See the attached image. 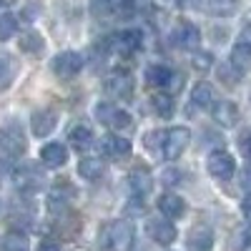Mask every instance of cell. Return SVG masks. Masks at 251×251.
<instances>
[{"instance_id":"cell-16","label":"cell","mask_w":251,"mask_h":251,"mask_svg":"<svg viewBox=\"0 0 251 251\" xmlns=\"http://www.w3.org/2000/svg\"><path fill=\"white\" fill-rule=\"evenodd\" d=\"M40 161H43L46 169H60L68 161V149L63 143H48L40 151Z\"/></svg>"},{"instance_id":"cell-2","label":"cell","mask_w":251,"mask_h":251,"mask_svg":"<svg viewBox=\"0 0 251 251\" xmlns=\"http://www.w3.org/2000/svg\"><path fill=\"white\" fill-rule=\"evenodd\" d=\"M188 141H191V131L186 126H174V128L163 131V141H161V151L166 161H178L181 153L188 149Z\"/></svg>"},{"instance_id":"cell-24","label":"cell","mask_w":251,"mask_h":251,"mask_svg":"<svg viewBox=\"0 0 251 251\" xmlns=\"http://www.w3.org/2000/svg\"><path fill=\"white\" fill-rule=\"evenodd\" d=\"M214 91H211V86L208 83H199V86H194V91H191V103L196 108H201V111H211V106H214Z\"/></svg>"},{"instance_id":"cell-32","label":"cell","mask_w":251,"mask_h":251,"mask_svg":"<svg viewBox=\"0 0 251 251\" xmlns=\"http://www.w3.org/2000/svg\"><path fill=\"white\" fill-rule=\"evenodd\" d=\"M194 66L201 68V71H206L208 66H211V55H208V53H199V55L194 58Z\"/></svg>"},{"instance_id":"cell-38","label":"cell","mask_w":251,"mask_h":251,"mask_svg":"<svg viewBox=\"0 0 251 251\" xmlns=\"http://www.w3.org/2000/svg\"><path fill=\"white\" fill-rule=\"evenodd\" d=\"M174 3H176V0H174Z\"/></svg>"},{"instance_id":"cell-22","label":"cell","mask_w":251,"mask_h":251,"mask_svg":"<svg viewBox=\"0 0 251 251\" xmlns=\"http://www.w3.org/2000/svg\"><path fill=\"white\" fill-rule=\"evenodd\" d=\"M174 80V71L169 66H151L146 71V83L153 88H169Z\"/></svg>"},{"instance_id":"cell-20","label":"cell","mask_w":251,"mask_h":251,"mask_svg":"<svg viewBox=\"0 0 251 251\" xmlns=\"http://www.w3.org/2000/svg\"><path fill=\"white\" fill-rule=\"evenodd\" d=\"M199 8H203L211 15H219V18H228L236 13L239 0H199Z\"/></svg>"},{"instance_id":"cell-14","label":"cell","mask_w":251,"mask_h":251,"mask_svg":"<svg viewBox=\"0 0 251 251\" xmlns=\"http://www.w3.org/2000/svg\"><path fill=\"white\" fill-rule=\"evenodd\" d=\"M15 183L20 188H25V191H35V188H40V183H43V174H40L38 166L25 163L15 171Z\"/></svg>"},{"instance_id":"cell-25","label":"cell","mask_w":251,"mask_h":251,"mask_svg":"<svg viewBox=\"0 0 251 251\" xmlns=\"http://www.w3.org/2000/svg\"><path fill=\"white\" fill-rule=\"evenodd\" d=\"M103 171H106V166H103L100 158H91V156H88V158H80V161H78V174H80V178H86V181L100 178Z\"/></svg>"},{"instance_id":"cell-33","label":"cell","mask_w":251,"mask_h":251,"mask_svg":"<svg viewBox=\"0 0 251 251\" xmlns=\"http://www.w3.org/2000/svg\"><path fill=\"white\" fill-rule=\"evenodd\" d=\"M239 149H241V153L251 161V133H246V136L239 141Z\"/></svg>"},{"instance_id":"cell-7","label":"cell","mask_w":251,"mask_h":251,"mask_svg":"<svg viewBox=\"0 0 251 251\" xmlns=\"http://www.w3.org/2000/svg\"><path fill=\"white\" fill-rule=\"evenodd\" d=\"M171 43L181 50H196L201 46V30L194 23H178L171 33Z\"/></svg>"},{"instance_id":"cell-15","label":"cell","mask_w":251,"mask_h":251,"mask_svg":"<svg viewBox=\"0 0 251 251\" xmlns=\"http://www.w3.org/2000/svg\"><path fill=\"white\" fill-rule=\"evenodd\" d=\"M108 46H113L118 53H136L143 46V35L141 30H123L113 40H108Z\"/></svg>"},{"instance_id":"cell-4","label":"cell","mask_w":251,"mask_h":251,"mask_svg":"<svg viewBox=\"0 0 251 251\" xmlns=\"http://www.w3.org/2000/svg\"><path fill=\"white\" fill-rule=\"evenodd\" d=\"M96 118L100 123H106L111 126V128L116 131H126V128H131V116L126 113L121 106H116V103H98L96 106Z\"/></svg>"},{"instance_id":"cell-11","label":"cell","mask_w":251,"mask_h":251,"mask_svg":"<svg viewBox=\"0 0 251 251\" xmlns=\"http://www.w3.org/2000/svg\"><path fill=\"white\" fill-rule=\"evenodd\" d=\"M128 186L136 196H146L153 188V176L149 166H133L128 174Z\"/></svg>"},{"instance_id":"cell-17","label":"cell","mask_w":251,"mask_h":251,"mask_svg":"<svg viewBox=\"0 0 251 251\" xmlns=\"http://www.w3.org/2000/svg\"><path fill=\"white\" fill-rule=\"evenodd\" d=\"M228 66L236 68L239 73H246V71L251 68V43H249V40H239V43L231 48Z\"/></svg>"},{"instance_id":"cell-3","label":"cell","mask_w":251,"mask_h":251,"mask_svg":"<svg viewBox=\"0 0 251 251\" xmlns=\"http://www.w3.org/2000/svg\"><path fill=\"white\" fill-rule=\"evenodd\" d=\"M0 149H3L8 156H13V158L25 153L28 141H25V133H23V128H20L18 121H8L3 128H0Z\"/></svg>"},{"instance_id":"cell-12","label":"cell","mask_w":251,"mask_h":251,"mask_svg":"<svg viewBox=\"0 0 251 251\" xmlns=\"http://www.w3.org/2000/svg\"><path fill=\"white\" fill-rule=\"evenodd\" d=\"M55 126H58V116H55V111H50V108L35 111V113H33V118H30L33 136H38V138H46L48 133H53Z\"/></svg>"},{"instance_id":"cell-37","label":"cell","mask_w":251,"mask_h":251,"mask_svg":"<svg viewBox=\"0 0 251 251\" xmlns=\"http://www.w3.org/2000/svg\"><path fill=\"white\" fill-rule=\"evenodd\" d=\"M0 208H3V203H0Z\"/></svg>"},{"instance_id":"cell-31","label":"cell","mask_w":251,"mask_h":251,"mask_svg":"<svg viewBox=\"0 0 251 251\" xmlns=\"http://www.w3.org/2000/svg\"><path fill=\"white\" fill-rule=\"evenodd\" d=\"M153 108H156V113H158V116L169 118V116L174 113V100H171V96H166V93L153 96Z\"/></svg>"},{"instance_id":"cell-26","label":"cell","mask_w":251,"mask_h":251,"mask_svg":"<svg viewBox=\"0 0 251 251\" xmlns=\"http://www.w3.org/2000/svg\"><path fill=\"white\" fill-rule=\"evenodd\" d=\"M18 73V60L10 53H0V91H5Z\"/></svg>"},{"instance_id":"cell-30","label":"cell","mask_w":251,"mask_h":251,"mask_svg":"<svg viewBox=\"0 0 251 251\" xmlns=\"http://www.w3.org/2000/svg\"><path fill=\"white\" fill-rule=\"evenodd\" d=\"M251 246V226H244L231 239V251H246Z\"/></svg>"},{"instance_id":"cell-6","label":"cell","mask_w":251,"mask_h":251,"mask_svg":"<svg viewBox=\"0 0 251 251\" xmlns=\"http://www.w3.org/2000/svg\"><path fill=\"white\" fill-rule=\"evenodd\" d=\"M50 68L58 78H75L83 68V58H80V53H73V50L58 53L50 63Z\"/></svg>"},{"instance_id":"cell-35","label":"cell","mask_w":251,"mask_h":251,"mask_svg":"<svg viewBox=\"0 0 251 251\" xmlns=\"http://www.w3.org/2000/svg\"><path fill=\"white\" fill-rule=\"evenodd\" d=\"M241 211H244V216L251 221V194H249V196L241 201Z\"/></svg>"},{"instance_id":"cell-29","label":"cell","mask_w":251,"mask_h":251,"mask_svg":"<svg viewBox=\"0 0 251 251\" xmlns=\"http://www.w3.org/2000/svg\"><path fill=\"white\" fill-rule=\"evenodd\" d=\"M15 30H18V20H15V15H10V13H0V40L13 38Z\"/></svg>"},{"instance_id":"cell-18","label":"cell","mask_w":251,"mask_h":251,"mask_svg":"<svg viewBox=\"0 0 251 251\" xmlns=\"http://www.w3.org/2000/svg\"><path fill=\"white\" fill-rule=\"evenodd\" d=\"M158 211H161L166 219H181V216L186 214V203H183V199L176 196V194H163V196L158 199Z\"/></svg>"},{"instance_id":"cell-19","label":"cell","mask_w":251,"mask_h":251,"mask_svg":"<svg viewBox=\"0 0 251 251\" xmlns=\"http://www.w3.org/2000/svg\"><path fill=\"white\" fill-rule=\"evenodd\" d=\"M73 186H68V183H60V186H55L53 191H50V196H48V208L53 214H58V211H66V206H68V201L73 199Z\"/></svg>"},{"instance_id":"cell-23","label":"cell","mask_w":251,"mask_h":251,"mask_svg":"<svg viewBox=\"0 0 251 251\" xmlns=\"http://www.w3.org/2000/svg\"><path fill=\"white\" fill-rule=\"evenodd\" d=\"M68 141L75 151H88L91 146H93V131L88 128V126H73L71 133H68Z\"/></svg>"},{"instance_id":"cell-21","label":"cell","mask_w":251,"mask_h":251,"mask_svg":"<svg viewBox=\"0 0 251 251\" xmlns=\"http://www.w3.org/2000/svg\"><path fill=\"white\" fill-rule=\"evenodd\" d=\"M188 246L194 251H208L214 246V234L208 226H194L191 231H188Z\"/></svg>"},{"instance_id":"cell-13","label":"cell","mask_w":251,"mask_h":251,"mask_svg":"<svg viewBox=\"0 0 251 251\" xmlns=\"http://www.w3.org/2000/svg\"><path fill=\"white\" fill-rule=\"evenodd\" d=\"M211 113H214L216 123L224 126V128H234L236 121H239V108H236V103H231V100H214Z\"/></svg>"},{"instance_id":"cell-9","label":"cell","mask_w":251,"mask_h":251,"mask_svg":"<svg viewBox=\"0 0 251 251\" xmlns=\"http://www.w3.org/2000/svg\"><path fill=\"white\" fill-rule=\"evenodd\" d=\"M100 151L108 158H126V156H131L133 149H131V141L123 138L121 133H108L100 138Z\"/></svg>"},{"instance_id":"cell-27","label":"cell","mask_w":251,"mask_h":251,"mask_svg":"<svg viewBox=\"0 0 251 251\" xmlns=\"http://www.w3.org/2000/svg\"><path fill=\"white\" fill-rule=\"evenodd\" d=\"M28 236L20 231H8L0 241V251H28Z\"/></svg>"},{"instance_id":"cell-34","label":"cell","mask_w":251,"mask_h":251,"mask_svg":"<svg viewBox=\"0 0 251 251\" xmlns=\"http://www.w3.org/2000/svg\"><path fill=\"white\" fill-rule=\"evenodd\" d=\"M35 251H60V246H58L53 239H43V241L38 244V249H35Z\"/></svg>"},{"instance_id":"cell-5","label":"cell","mask_w":251,"mask_h":251,"mask_svg":"<svg viewBox=\"0 0 251 251\" xmlns=\"http://www.w3.org/2000/svg\"><path fill=\"white\" fill-rule=\"evenodd\" d=\"M206 169H208V174H211L214 178L228 181L236 174V161H234L231 153H226V151H214L211 156H208V161H206Z\"/></svg>"},{"instance_id":"cell-36","label":"cell","mask_w":251,"mask_h":251,"mask_svg":"<svg viewBox=\"0 0 251 251\" xmlns=\"http://www.w3.org/2000/svg\"><path fill=\"white\" fill-rule=\"evenodd\" d=\"M244 183H246V186L251 188V163L246 166V171H244Z\"/></svg>"},{"instance_id":"cell-10","label":"cell","mask_w":251,"mask_h":251,"mask_svg":"<svg viewBox=\"0 0 251 251\" xmlns=\"http://www.w3.org/2000/svg\"><path fill=\"white\" fill-rule=\"evenodd\" d=\"M146 234H149L156 244L169 246V244L176 241V226L171 221H163V219H149V224H146Z\"/></svg>"},{"instance_id":"cell-8","label":"cell","mask_w":251,"mask_h":251,"mask_svg":"<svg viewBox=\"0 0 251 251\" xmlns=\"http://www.w3.org/2000/svg\"><path fill=\"white\" fill-rule=\"evenodd\" d=\"M106 91L118 98V100H128L133 96V78L128 71H113L106 80Z\"/></svg>"},{"instance_id":"cell-1","label":"cell","mask_w":251,"mask_h":251,"mask_svg":"<svg viewBox=\"0 0 251 251\" xmlns=\"http://www.w3.org/2000/svg\"><path fill=\"white\" fill-rule=\"evenodd\" d=\"M133 239H136L133 224L123 221V219L103 224L100 231H98V244H100V249H106V251H131L133 249Z\"/></svg>"},{"instance_id":"cell-28","label":"cell","mask_w":251,"mask_h":251,"mask_svg":"<svg viewBox=\"0 0 251 251\" xmlns=\"http://www.w3.org/2000/svg\"><path fill=\"white\" fill-rule=\"evenodd\" d=\"M18 43H20V50H25V53H40L43 50V38H40V33H35V30L23 33Z\"/></svg>"}]
</instances>
